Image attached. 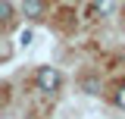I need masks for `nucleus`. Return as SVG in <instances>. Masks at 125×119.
<instances>
[{"instance_id":"obj_7","label":"nucleus","mask_w":125,"mask_h":119,"mask_svg":"<svg viewBox=\"0 0 125 119\" xmlns=\"http://www.w3.org/2000/svg\"><path fill=\"white\" fill-rule=\"evenodd\" d=\"M116 107L125 110V85H119V91H116Z\"/></svg>"},{"instance_id":"obj_6","label":"nucleus","mask_w":125,"mask_h":119,"mask_svg":"<svg viewBox=\"0 0 125 119\" xmlns=\"http://www.w3.org/2000/svg\"><path fill=\"white\" fill-rule=\"evenodd\" d=\"M31 38H34V35H31L28 28H22V31H19V44H22V47H28V44H31Z\"/></svg>"},{"instance_id":"obj_2","label":"nucleus","mask_w":125,"mask_h":119,"mask_svg":"<svg viewBox=\"0 0 125 119\" xmlns=\"http://www.w3.org/2000/svg\"><path fill=\"white\" fill-rule=\"evenodd\" d=\"M22 10H25V16H28V19H41L44 3H41V0H22Z\"/></svg>"},{"instance_id":"obj_3","label":"nucleus","mask_w":125,"mask_h":119,"mask_svg":"<svg viewBox=\"0 0 125 119\" xmlns=\"http://www.w3.org/2000/svg\"><path fill=\"white\" fill-rule=\"evenodd\" d=\"M116 10V0H94V13L97 16H109Z\"/></svg>"},{"instance_id":"obj_8","label":"nucleus","mask_w":125,"mask_h":119,"mask_svg":"<svg viewBox=\"0 0 125 119\" xmlns=\"http://www.w3.org/2000/svg\"><path fill=\"white\" fill-rule=\"evenodd\" d=\"M122 31H125V22H122Z\"/></svg>"},{"instance_id":"obj_1","label":"nucleus","mask_w":125,"mask_h":119,"mask_svg":"<svg viewBox=\"0 0 125 119\" xmlns=\"http://www.w3.org/2000/svg\"><path fill=\"white\" fill-rule=\"evenodd\" d=\"M34 85H38L41 94H53V91H60L62 75H60V69H53V66H41L38 75H34Z\"/></svg>"},{"instance_id":"obj_5","label":"nucleus","mask_w":125,"mask_h":119,"mask_svg":"<svg viewBox=\"0 0 125 119\" xmlns=\"http://www.w3.org/2000/svg\"><path fill=\"white\" fill-rule=\"evenodd\" d=\"M84 91L88 94H100V82L97 78H84Z\"/></svg>"},{"instance_id":"obj_4","label":"nucleus","mask_w":125,"mask_h":119,"mask_svg":"<svg viewBox=\"0 0 125 119\" xmlns=\"http://www.w3.org/2000/svg\"><path fill=\"white\" fill-rule=\"evenodd\" d=\"M10 19H13V6L6 0H0V22H10Z\"/></svg>"}]
</instances>
